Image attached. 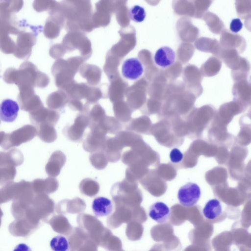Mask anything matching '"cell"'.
<instances>
[{
	"label": "cell",
	"instance_id": "8fae6325",
	"mask_svg": "<svg viewBox=\"0 0 251 251\" xmlns=\"http://www.w3.org/2000/svg\"><path fill=\"white\" fill-rule=\"evenodd\" d=\"M202 213L207 219H216L222 213V207L220 201L216 199L209 200L205 203Z\"/></svg>",
	"mask_w": 251,
	"mask_h": 251
},
{
	"label": "cell",
	"instance_id": "6da1fadb",
	"mask_svg": "<svg viewBox=\"0 0 251 251\" xmlns=\"http://www.w3.org/2000/svg\"><path fill=\"white\" fill-rule=\"evenodd\" d=\"M90 132L83 142V149L89 152L102 151L107 133L97 124H90Z\"/></svg>",
	"mask_w": 251,
	"mask_h": 251
},
{
	"label": "cell",
	"instance_id": "3957f363",
	"mask_svg": "<svg viewBox=\"0 0 251 251\" xmlns=\"http://www.w3.org/2000/svg\"><path fill=\"white\" fill-rule=\"evenodd\" d=\"M201 196V190L198 184L194 182H187L179 189L177 199L183 206L190 207L195 205Z\"/></svg>",
	"mask_w": 251,
	"mask_h": 251
},
{
	"label": "cell",
	"instance_id": "8992f818",
	"mask_svg": "<svg viewBox=\"0 0 251 251\" xmlns=\"http://www.w3.org/2000/svg\"><path fill=\"white\" fill-rule=\"evenodd\" d=\"M19 111V106L16 101L5 99L0 103V119L4 122L12 123L16 119Z\"/></svg>",
	"mask_w": 251,
	"mask_h": 251
},
{
	"label": "cell",
	"instance_id": "e0dca14e",
	"mask_svg": "<svg viewBox=\"0 0 251 251\" xmlns=\"http://www.w3.org/2000/svg\"><path fill=\"white\" fill-rule=\"evenodd\" d=\"M128 15L132 21L137 23H140L145 20L146 13L143 7L135 5L129 9Z\"/></svg>",
	"mask_w": 251,
	"mask_h": 251
},
{
	"label": "cell",
	"instance_id": "44dd1931",
	"mask_svg": "<svg viewBox=\"0 0 251 251\" xmlns=\"http://www.w3.org/2000/svg\"><path fill=\"white\" fill-rule=\"evenodd\" d=\"M13 251H31V250L26 244L21 243L15 247Z\"/></svg>",
	"mask_w": 251,
	"mask_h": 251
},
{
	"label": "cell",
	"instance_id": "d6986e66",
	"mask_svg": "<svg viewBox=\"0 0 251 251\" xmlns=\"http://www.w3.org/2000/svg\"><path fill=\"white\" fill-rule=\"evenodd\" d=\"M183 157V153L177 148H174L170 153V158L173 163H177L181 161Z\"/></svg>",
	"mask_w": 251,
	"mask_h": 251
},
{
	"label": "cell",
	"instance_id": "7c38bea8",
	"mask_svg": "<svg viewBox=\"0 0 251 251\" xmlns=\"http://www.w3.org/2000/svg\"><path fill=\"white\" fill-rule=\"evenodd\" d=\"M97 124L107 134H116L122 129L120 122L114 117L109 116H105Z\"/></svg>",
	"mask_w": 251,
	"mask_h": 251
},
{
	"label": "cell",
	"instance_id": "7a4b0ae2",
	"mask_svg": "<svg viewBox=\"0 0 251 251\" xmlns=\"http://www.w3.org/2000/svg\"><path fill=\"white\" fill-rule=\"evenodd\" d=\"M89 118L85 115L78 116L74 124L67 125L63 129V133L68 139L75 142H81L84 136L85 130L89 127Z\"/></svg>",
	"mask_w": 251,
	"mask_h": 251
},
{
	"label": "cell",
	"instance_id": "5bb4252c",
	"mask_svg": "<svg viewBox=\"0 0 251 251\" xmlns=\"http://www.w3.org/2000/svg\"><path fill=\"white\" fill-rule=\"evenodd\" d=\"M91 164L98 170L104 169L108 162L107 158L102 151L92 152L89 156Z\"/></svg>",
	"mask_w": 251,
	"mask_h": 251
},
{
	"label": "cell",
	"instance_id": "5b68a950",
	"mask_svg": "<svg viewBox=\"0 0 251 251\" xmlns=\"http://www.w3.org/2000/svg\"><path fill=\"white\" fill-rule=\"evenodd\" d=\"M143 72L142 64L137 58H127L123 62L122 73L126 79L136 80L142 75Z\"/></svg>",
	"mask_w": 251,
	"mask_h": 251
},
{
	"label": "cell",
	"instance_id": "ffe728a7",
	"mask_svg": "<svg viewBox=\"0 0 251 251\" xmlns=\"http://www.w3.org/2000/svg\"><path fill=\"white\" fill-rule=\"evenodd\" d=\"M243 24L239 18L233 19L230 24V29L234 33H237L241 30Z\"/></svg>",
	"mask_w": 251,
	"mask_h": 251
},
{
	"label": "cell",
	"instance_id": "9a60e30c",
	"mask_svg": "<svg viewBox=\"0 0 251 251\" xmlns=\"http://www.w3.org/2000/svg\"><path fill=\"white\" fill-rule=\"evenodd\" d=\"M50 247L53 251H69L70 245L67 238L61 235L53 237L50 242Z\"/></svg>",
	"mask_w": 251,
	"mask_h": 251
},
{
	"label": "cell",
	"instance_id": "ac0fdd59",
	"mask_svg": "<svg viewBox=\"0 0 251 251\" xmlns=\"http://www.w3.org/2000/svg\"><path fill=\"white\" fill-rule=\"evenodd\" d=\"M43 140L47 142H52L57 138V133L52 125L47 124L44 126L42 132Z\"/></svg>",
	"mask_w": 251,
	"mask_h": 251
},
{
	"label": "cell",
	"instance_id": "9c48e42d",
	"mask_svg": "<svg viewBox=\"0 0 251 251\" xmlns=\"http://www.w3.org/2000/svg\"><path fill=\"white\" fill-rule=\"evenodd\" d=\"M92 208L96 217H102L108 216L112 213L113 205L109 199L103 197H98L94 200Z\"/></svg>",
	"mask_w": 251,
	"mask_h": 251
},
{
	"label": "cell",
	"instance_id": "2e32d148",
	"mask_svg": "<svg viewBox=\"0 0 251 251\" xmlns=\"http://www.w3.org/2000/svg\"><path fill=\"white\" fill-rule=\"evenodd\" d=\"M125 147H131L135 144L136 135L128 130L120 131L115 136Z\"/></svg>",
	"mask_w": 251,
	"mask_h": 251
},
{
	"label": "cell",
	"instance_id": "30bf717a",
	"mask_svg": "<svg viewBox=\"0 0 251 251\" xmlns=\"http://www.w3.org/2000/svg\"><path fill=\"white\" fill-rule=\"evenodd\" d=\"M176 53L169 47L159 48L154 55V61L160 67L165 68L171 66L175 62Z\"/></svg>",
	"mask_w": 251,
	"mask_h": 251
},
{
	"label": "cell",
	"instance_id": "277c9868",
	"mask_svg": "<svg viewBox=\"0 0 251 251\" xmlns=\"http://www.w3.org/2000/svg\"><path fill=\"white\" fill-rule=\"evenodd\" d=\"M125 148L121 142L115 136L106 137L102 151L106 155L108 162L115 163L121 157V152Z\"/></svg>",
	"mask_w": 251,
	"mask_h": 251
},
{
	"label": "cell",
	"instance_id": "4fadbf2b",
	"mask_svg": "<svg viewBox=\"0 0 251 251\" xmlns=\"http://www.w3.org/2000/svg\"><path fill=\"white\" fill-rule=\"evenodd\" d=\"M79 188L82 194L92 197L99 192L100 185L97 181L90 178H86L80 182Z\"/></svg>",
	"mask_w": 251,
	"mask_h": 251
},
{
	"label": "cell",
	"instance_id": "52a82bcc",
	"mask_svg": "<svg viewBox=\"0 0 251 251\" xmlns=\"http://www.w3.org/2000/svg\"><path fill=\"white\" fill-rule=\"evenodd\" d=\"M171 210L165 203L157 201L152 204L149 209L150 217L156 222L163 224L170 218Z\"/></svg>",
	"mask_w": 251,
	"mask_h": 251
},
{
	"label": "cell",
	"instance_id": "ba28073f",
	"mask_svg": "<svg viewBox=\"0 0 251 251\" xmlns=\"http://www.w3.org/2000/svg\"><path fill=\"white\" fill-rule=\"evenodd\" d=\"M66 161V157L63 152L60 151L54 152L46 166L48 175L54 177L58 176Z\"/></svg>",
	"mask_w": 251,
	"mask_h": 251
}]
</instances>
